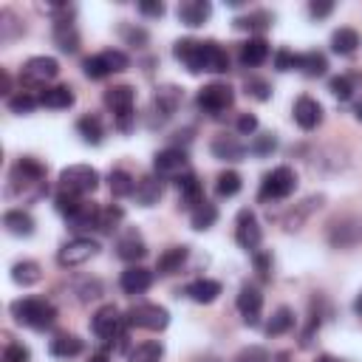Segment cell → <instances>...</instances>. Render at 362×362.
Instances as JSON below:
<instances>
[{
  "label": "cell",
  "instance_id": "obj_38",
  "mask_svg": "<svg viewBox=\"0 0 362 362\" xmlns=\"http://www.w3.org/2000/svg\"><path fill=\"white\" fill-rule=\"evenodd\" d=\"M269 25H272V14L263 11V8L249 11V14H243V17H235V28H240V31H263V28H269Z\"/></svg>",
  "mask_w": 362,
  "mask_h": 362
},
{
  "label": "cell",
  "instance_id": "obj_10",
  "mask_svg": "<svg viewBox=\"0 0 362 362\" xmlns=\"http://www.w3.org/2000/svg\"><path fill=\"white\" fill-rule=\"evenodd\" d=\"M99 255V243L90 240V238H71L68 243L59 246L57 252V263L62 269H74V266H82L88 260H93Z\"/></svg>",
  "mask_w": 362,
  "mask_h": 362
},
{
  "label": "cell",
  "instance_id": "obj_14",
  "mask_svg": "<svg viewBox=\"0 0 362 362\" xmlns=\"http://www.w3.org/2000/svg\"><path fill=\"white\" fill-rule=\"evenodd\" d=\"M240 317L246 325H257L260 322V311H263V294L255 288V286H243L238 291V300H235Z\"/></svg>",
  "mask_w": 362,
  "mask_h": 362
},
{
  "label": "cell",
  "instance_id": "obj_59",
  "mask_svg": "<svg viewBox=\"0 0 362 362\" xmlns=\"http://www.w3.org/2000/svg\"><path fill=\"white\" fill-rule=\"evenodd\" d=\"M356 119H359V122H362V102H359V105H356Z\"/></svg>",
  "mask_w": 362,
  "mask_h": 362
},
{
  "label": "cell",
  "instance_id": "obj_18",
  "mask_svg": "<svg viewBox=\"0 0 362 362\" xmlns=\"http://www.w3.org/2000/svg\"><path fill=\"white\" fill-rule=\"evenodd\" d=\"M119 286H122L124 294H141V291H147L153 286V272H147L139 263L136 266H127L122 272V277H119Z\"/></svg>",
  "mask_w": 362,
  "mask_h": 362
},
{
  "label": "cell",
  "instance_id": "obj_58",
  "mask_svg": "<svg viewBox=\"0 0 362 362\" xmlns=\"http://www.w3.org/2000/svg\"><path fill=\"white\" fill-rule=\"evenodd\" d=\"M354 311H356V314H359V317H362V294H359V297H356V303H354Z\"/></svg>",
  "mask_w": 362,
  "mask_h": 362
},
{
  "label": "cell",
  "instance_id": "obj_33",
  "mask_svg": "<svg viewBox=\"0 0 362 362\" xmlns=\"http://www.w3.org/2000/svg\"><path fill=\"white\" fill-rule=\"evenodd\" d=\"M99 204H93V201H82L79 204V209L74 212V215H68V223L74 226V229H96V221H99Z\"/></svg>",
  "mask_w": 362,
  "mask_h": 362
},
{
  "label": "cell",
  "instance_id": "obj_1",
  "mask_svg": "<svg viewBox=\"0 0 362 362\" xmlns=\"http://www.w3.org/2000/svg\"><path fill=\"white\" fill-rule=\"evenodd\" d=\"M173 57L187 65L189 74H223L229 68V54L215 40H178L173 45Z\"/></svg>",
  "mask_w": 362,
  "mask_h": 362
},
{
  "label": "cell",
  "instance_id": "obj_7",
  "mask_svg": "<svg viewBox=\"0 0 362 362\" xmlns=\"http://www.w3.org/2000/svg\"><path fill=\"white\" fill-rule=\"evenodd\" d=\"M105 105L113 110L116 116V124L119 130H130V122H133V105H136V90L130 85H113L105 90Z\"/></svg>",
  "mask_w": 362,
  "mask_h": 362
},
{
  "label": "cell",
  "instance_id": "obj_27",
  "mask_svg": "<svg viewBox=\"0 0 362 362\" xmlns=\"http://www.w3.org/2000/svg\"><path fill=\"white\" fill-rule=\"evenodd\" d=\"M297 71L308 79H317L328 71V59L322 51H303V54H297Z\"/></svg>",
  "mask_w": 362,
  "mask_h": 362
},
{
  "label": "cell",
  "instance_id": "obj_2",
  "mask_svg": "<svg viewBox=\"0 0 362 362\" xmlns=\"http://www.w3.org/2000/svg\"><path fill=\"white\" fill-rule=\"evenodd\" d=\"M11 317L20 325H28L34 331H42V328H51L57 322V308L45 297H20V300L11 303Z\"/></svg>",
  "mask_w": 362,
  "mask_h": 362
},
{
  "label": "cell",
  "instance_id": "obj_49",
  "mask_svg": "<svg viewBox=\"0 0 362 362\" xmlns=\"http://www.w3.org/2000/svg\"><path fill=\"white\" fill-rule=\"evenodd\" d=\"M274 147H277V139H274V133H263V136H257V139L249 144V150H252L255 156H269Z\"/></svg>",
  "mask_w": 362,
  "mask_h": 362
},
{
  "label": "cell",
  "instance_id": "obj_21",
  "mask_svg": "<svg viewBox=\"0 0 362 362\" xmlns=\"http://www.w3.org/2000/svg\"><path fill=\"white\" fill-rule=\"evenodd\" d=\"M238 57H240V62L246 68H257V65H263L269 59V42L263 37H249L246 42H240V54Z\"/></svg>",
  "mask_w": 362,
  "mask_h": 362
},
{
  "label": "cell",
  "instance_id": "obj_30",
  "mask_svg": "<svg viewBox=\"0 0 362 362\" xmlns=\"http://www.w3.org/2000/svg\"><path fill=\"white\" fill-rule=\"evenodd\" d=\"M51 354L54 356H59V359H68V356H76V354H82V348H85V342L76 337V334H68V331H59L54 339H51Z\"/></svg>",
  "mask_w": 362,
  "mask_h": 362
},
{
  "label": "cell",
  "instance_id": "obj_54",
  "mask_svg": "<svg viewBox=\"0 0 362 362\" xmlns=\"http://www.w3.org/2000/svg\"><path fill=\"white\" fill-rule=\"evenodd\" d=\"M102 294V286H99V280H85L82 283V288H79V300L82 303H88V300H96Z\"/></svg>",
  "mask_w": 362,
  "mask_h": 362
},
{
  "label": "cell",
  "instance_id": "obj_61",
  "mask_svg": "<svg viewBox=\"0 0 362 362\" xmlns=\"http://www.w3.org/2000/svg\"><path fill=\"white\" fill-rule=\"evenodd\" d=\"M317 362H334V359H331V356H320Z\"/></svg>",
  "mask_w": 362,
  "mask_h": 362
},
{
  "label": "cell",
  "instance_id": "obj_62",
  "mask_svg": "<svg viewBox=\"0 0 362 362\" xmlns=\"http://www.w3.org/2000/svg\"><path fill=\"white\" fill-rule=\"evenodd\" d=\"M201 362H218V359H201Z\"/></svg>",
  "mask_w": 362,
  "mask_h": 362
},
{
  "label": "cell",
  "instance_id": "obj_28",
  "mask_svg": "<svg viewBox=\"0 0 362 362\" xmlns=\"http://www.w3.org/2000/svg\"><path fill=\"white\" fill-rule=\"evenodd\" d=\"M175 184H178V192H181V201H184V206H195V204H201L204 201V189H201V181H198V175L195 173H181L178 178H175Z\"/></svg>",
  "mask_w": 362,
  "mask_h": 362
},
{
  "label": "cell",
  "instance_id": "obj_45",
  "mask_svg": "<svg viewBox=\"0 0 362 362\" xmlns=\"http://www.w3.org/2000/svg\"><path fill=\"white\" fill-rule=\"evenodd\" d=\"M37 105H40V96H34L28 90H20V93L8 96V110L11 113H31Z\"/></svg>",
  "mask_w": 362,
  "mask_h": 362
},
{
  "label": "cell",
  "instance_id": "obj_50",
  "mask_svg": "<svg viewBox=\"0 0 362 362\" xmlns=\"http://www.w3.org/2000/svg\"><path fill=\"white\" fill-rule=\"evenodd\" d=\"M28 359H31V354L23 342H8L3 351V362H28Z\"/></svg>",
  "mask_w": 362,
  "mask_h": 362
},
{
  "label": "cell",
  "instance_id": "obj_41",
  "mask_svg": "<svg viewBox=\"0 0 362 362\" xmlns=\"http://www.w3.org/2000/svg\"><path fill=\"white\" fill-rule=\"evenodd\" d=\"M356 79L359 76H351V74H342V76H331V82H328V90L337 96V99H351L354 96V90H356Z\"/></svg>",
  "mask_w": 362,
  "mask_h": 362
},
{
  "label": "cell",
  "instance_id": "obj_19",
  "mask_svg": "<svg viewBox=\"0 0 362 362\" xmlns=\"http://www.w3.org/2000/svg\"><path fill=\"white\" fill-rule=\"evenodd\" d=\"M209 14H212V6L206 0H181L178 3V20L189 28L204 25L209 20Z\"/></svg>",
  "mask_w": 362,
  "mask_h": 362
},
{
  "label": "cell",
  "instance_id": "obj_6",
  "mask_svg": "<svg viewBox=\"0 0 362 362\" xmlns=\"http://www.w3.org/2000/svg\"><path fill=\"white\" fill-rule=\"evenodd\" d=\"M195 105H198L204 113H209V116H221L223 110H229V107L235 105V90H232V85H226V82H209V85H204V88L198 90Z\"/></svg>",
  "mask_w": 362,
  "mask_h": 362
},
{
  "label": "cell",
  "instance_id": "obj_15",
  "mask_svg": "<svg viewBox=\"0 0 362 362\" xmlns=\"http://www.w3.org/2000/svg\"><path fill=\"white\" fill-rule=\"evenodd\" d=\"M116 255H119L122 260L133 263V266H136V260H141V257L147 255V243H144V238L139 235V229H124V232L116 238Z\"/></svg>",
  "mask_w": 362,
  "mask_h": 362
},
{
  "label": "cell",
  "instance_id": "obj_56",
  "mask_svg": "<svg viewBox=\"0 0 362 362\" xmlns=\"http://www.w3.org/2000/svg\"><path fill=\"white\" fill-rule=\"evenodd\" d=\"M255 266L263 277H269V269H272V255L269 252H255Z\"/></svg>",
  "mask_w": 362,
  "mask_h": 362
},
{
  "label": "cell",
  "instance_id": "obj_23",
  "mask_svg": "<svg viewBox=\"0 0 362 362\" xmlns=\"http://www.w3.org/2000/svg\"><path fill=\"white\" fill-rule=\"evenodd\" d=\"M209 150L221 161H243V156H246V147L235 136H218V139H212Z\"/></svg>",
  "mask_w": 362,
  "mask_h": 362
},
{
  "label": "cell",
  "instance_id": "obj_55",
  "mask_svg": "<svg viewBox=\"0 0 362 362\" xmlns=\"http://www.w3.org/2000/svg\"><path fill=\"white\" fill-rule=\"evenodd\" d=\"M334 11V3L331 0H311L308 3V14L311 17H328Z\"/></svg>",
  "mask_w": 362,
  "mask_h": 362
},
{
  "label": "cell",
  "instance_id": "obj_11",
  "mask_svg": "<svg viewBox=\"0 0 362 362\" xmlns=\"http://www.w3.org/2000/svg\"><path fill=\"white\" fill-rule=\"evenodd\" d=\"M90 328L99 339H122L127 331V322L122 317V311L116 305H102L93 317H90Z\"/></svg>",
  "mask_w": 362,
  "mask_h": 362
},
{
  "label": "cell",
  "instance_id": "obj_39",
  "mask_svg": "<svg viewBox=\"0 0 362 362\" xmlns=\"http://www.w3.org/2000/svg\"><path fill=\"white\" fill-rule=\"evenodd\" d=\"M240 187H243V181H240V173H235V170H223V173L215 178V192H218L221 198L238 195Z\"/></svg>",
  "mask_w": 362,
  "mask_h": 362
},
{
  "label": "cell",
  "instance_id": "obj_35",
  "mask_svg": "<svg viewBox=\"0 0 362 362\" xmlns=\"http://www.w3.org/2000/svg\"><path fill=\"white\" fill-rule=\"evenodd\" d=\"M76 130H79V136H82V141H85V144H99V141H102V136H105L102 119H99V116H93V113L79 116Z\"/></svg>",
  "mask_w": 362,
  "mask_h": 362
},
{
  "label": "cell",
  "instance_id": "obj_42",
  "mask_svg": "<svg viewBox=\"0 0 362 362\" xmlns=\"http://www.w3.org/2000/svg\"><path fill=\"white\" fill-rule=\"evenodd\" d=\"M82 71H85L88 79H105V76L113 74L110 65H107V59H105V54H93V57H88V59L82 62Z\"/></svg>",
  "mask_w": 362,
  "mask_h": 362
},
{
  "label": "cell",
  "instance_id": "obj_12",
  "mask_svg": "<svg viewBox=\"0 0 362 362\" xmlns=\"http://www.w3.org/2000/svg\"><path fill=\"white\" fill-rule=\"evenodd\" d=\"M235 240H238L240 249H246L252 255L257 252V246L263 240V229H260V223H257L252 209H240L238 212V218H235Z\"/></svg>",
  "mask_w": 362,
  "mask_h": 362
},
{
  "label": "cell",
  "instance_id": "obj_37",
  "mask_svg": "<svg viewBox=\"0 0 362 362\" xmlns=\"http://www.w3.org/2000/svg\"><path fill=\"white\" fill-rule=\"evenodd\" d=\"M288 328H294V311H291L288 305H280V308L272 314V320L266 322V334H269V337H280V334H286Z\"/></svg>",
  "mask_w": 362,
  "mask_h": 362
},
{
  "label": "cell",
  "instance_id": "obj_46",
  "mask_svg": "<svg viewBox=\"0 0 362 362\" xmlns=\"http://www.w3.org/2000/svg\"><path fill=\"white\" fill-rule=\"evenodd\" d=\"M243 88H246V93H249L252 99H257V102H266V99L272 96V85H269L266 79H260V76H249Z\"/></svg>",
  "mask_w": 362,
  "mask_h": 362
},
{
  "label": "cell",
  "instance_id": "obj_13",
  "mask_svg": "<svg viewBox=\"0 0 362 362\" xmlns=\"http://www.w3.org/2000/svg\"><path fill=\"white\" fill-rule=\"evenodd\" d=\"M187 164H189V158H187V150H181V147H167V150L156 153V158H153V167L158 175H181V173H187Z\"/></svg>",
  "mask_w": 362,
  "mask_h": 362
},
{
  "label": "cell",
  "instance_id": "obj_34",
  "mask_svg": "<svg viewBox=\"0 0 362 362\" xmlns=\"http://www.w3.org/2000/svg\"><path fill=\"white\" fill-rule=\"evenodd\" d=\"M215 221H218V206H215V204H209L206 198L189 209V223H192V229H198V232L209 229Z\"/></svg>",
  "mask_w": 362,
  "mask_h": 362
},
{
  "label": "cell",
  "instance_id": "obj_17",
  "mask_svg": "<svg viewBox=\"0 0 362 362\" xmlns=\"http://www.w3.org/2000/svg\"><path fill=\"white\" fill-rule=\"evenodd\" d=\"M294 122L303 127V130H314L320 122H322V105L314 99V96H300L294 102Z\"/></svg>",
  "mask_w": 362,
  "mask_h": 362
},
{
  "label": "cell",
  "instance_id": "obj_40",
  "mask_svg": "<svg viewBox=\"0 0 362 362\" xmlns=\"http://www.w3.org/2000/svg\"><path fill=\"white\" fill-rule=\"evenodd\" d=\"M122 218H124V209H122V206H116V204H110V206H102V209H99V221H96V229H99V232H105V235H110V232H116V229H119Z\"/></svg>",
  "mask_w": 362,
  "mask_h": 362
},
{
  "label": "cell",
  "instance_id": "obj_57",
  "mask_svg": "<svg viewBox=\"0 0 362 362\" xmlns=\"http://www.w3.org/2000/svg\"><path fill=\"white\" fill-rule=\"evenodd\" d=\"M139 11L147 14V17H161L164 14V3H158V0L156 3H147L144 0V3H139Z\"/></svg>",
  "mask_w": 362,
  "mask_h": 362
},
{
  "label": "cell",
  "instance_id": "obj_5",
  "mask_svg": "<svg viewBox=\"0 0 362 362\" xmlns=\"http://www.w3.org/2000/svg\"><path fill=\"white\" fill-rule=\"evenodd\" d=\"M127 328H144V331H164L170 325V311L158 303H136L124 314Z\"/></svg>",
  "mask_w": 362,
  "mask_h": 362
},
{
  "label": "cell",
  "instance_id": "obj_43",
  "mask_svg": "<svg viewBox=\"0 0 362 362\" xmlns=\"http://www.w3.org/2000/svg\"><path fill=\"white\" fill-rule=\"evenodd\" d=\"M161 354H164V348H161V342H141V345H136L133 351H130V362H158L161 359Z\"/></svg>",
  "mask_w": 362,
  "mask_h": 362
},
{
  "label": "cell",
  "instance_id": "obj_29",
  "mask_svg": "<svg viewBox=\"0 0 362 362\" xmlns=\"http://www.w3.org/2000/svg\"><path fill=\"white\" fill-rule=\"evenodd\" d=\"M356 48H359V31H356V28L342 25V28H337V31L331 34V51H334V54L351 57Z\"/></svg>",
  "mask_w": 362,
  "mask_h": 362
},
{
  "label": "cell",
  "instance_id": "obj_26",
  "mask_svg": "<svg viewBox=\"0 0 362 362\" xmlns=\"http://www.w3.org/2000/svg\"><path fill=\"white\" fill-rule=\"evenodd\" d=\"M3 226H6V232L14 235V238H28V235H34V218H31L25 209H8V212L3 215Z\"/></svg>",
  "mask_w": 362,
  "mask_h": 362
},
{
  "label": "cell",
  "instance_id": "obj_9",
  "mask_svg": "<svg viewBox=\"0 0 362 362\" xmlns=\"http://www.w3.org/2000/svg\"><path fill=\"white\" fill-rule=\"evenodd\" d=\"M57 74H59V62L54 57H31L20 71V82L25 88H45V82L57 79Z\"/></svg>",
  "mask_w": 362,
  "mask_h": 362
},
{
  "label": "cell",
  "instance_id": "obj_60",
  "mask_svg": "<svg viewBox=\"0 0 362 362\" xmlns=\"http://www.w3.org/2000/svg\"><path fill=\"white\" fill-rule=\"evenodd\" d=\"M90 362H107L105 356H90Z\"/></svg>",
  "mask_w": 362,
  "mask_h": 362
},
{
  "label": "cell",
  "instance_id": "obj_25",
  "mask_svg": "<svg viewBox=\"0 0 362 362\" xmlns=\"http://www.w3.org/2000/svg\"><path fill=\"white\" fill-rule=\"evenodd\" d=\"M161 192H164L161 175H144V178L136 181V192H133V195H136V201H139L141 206H153V204H158Z\"/></svg>",
  "mask_w": 362,
  "mask_h": 362
},
{
  "label": "cell",
  "instance_id": "obj_47",
  "mask_svg": "<svg viewBox=\"0 0 362 362\" xmlns=\"http://www.w3.org/2000/svg\"><path fill=\"white\" fill-rule=\"evenodd\" d=\"M122 37H124V42L127 45H133V48H144L147 45V31L144 28H139V25H122Z\"/></svg>",
  "mask_w": 362,
  "mask_h": 362
},
{
  "label": "cell",
  "instance_id": "obj_16",
  "mask_svg": "<svg viewBox=\"0 0 362 362\" xmlns=\"http://www.w3.org/2000/svg\"><path fill=\"white\" fill-rule=\"evenodd\" d=\"M54 42L62 54H76L79 51V31L71 17H57L54 20Z\"/></svg>",
  "mask_w": 362,
  "mask_h": 362
},
{
  "label": "cell",
  "instance_id": "obj_20",
  "mask_svg": "<svg viewBox=\"0 0 362 362\" xmlns=\"http://www.w3.org/2000/svg\"><path fill=\"white\" fill-rule=\"evenodd\" d=\"M178 105H181V88L175 85H164L153 96V113H161V122L170 119L178 110Z\"/></svg>",
  "mask_w": 362,
  "mask_h": 362
},
{
  "label": "cell",
  "instance_id": "obj_48",
  "mask_svg": "<svg viewBox=\"0 0 362 362\" xmlns=\"http://www.w3.org/2000/svg\"><path fill=\"white\" fill-rule=\"evenodd\" d=\"M102 54H105V59H107V65H110L113 74L130 68V57H127L124 51H119V48H107V51H102Z\"/></svg>",
  "mask_w": 362,
  "mask_h": 362
},
{
  "label": "cell",
  "instance_id": "obj_24",
  "mask_svg": "<svg viewBox=\"0 0 362 362\" xmlns=\"http://www.w3.org/2000/svg\"><path fill=\"white\" fill-rule=\"evenodd\" d=\"M74 90L68 85H51V88H42L40 93V105L42 107H51V110H65L74 105Z\"/></svg>",
  "mask_w": 362,
  "mask_h": 362
},
{
  "label": "cell",
  "instance_id": "obj_22",
  "mask_svg": "<svg viewBox=\"0 0 362 362\" xmlns=\"http://www.w3.org/2000/svg\"><path fill=\"white\" fill-rule=\"evenodd\" d=\"M221 291H223V288H221V283H218V280H209V277L192 280V283L184 288V294H187L192 303H201V305H206V303H215Z\"/></svg>",
  "mask_w": 362,
  "mask_h": 362
},
{
  "label": "cell",
  "instance_id": "obj_31",
  "mask_svg": "<svg viewBox=\"0 0 362 362\" xmlns=\"http://www.w3.org/2000/svg\"><path fill=\"white\" fill-rule=\"evenodd\" d=\"M187 255H189L187 246H170V249H164L158 255V260H156V272L158 274H175L181 269V263L187 260Z\"/></svg>",
  "mask_w": 362,
  "mask_h": 362
},
{
  "label": "cell",
  "instance_id": "obj_44",
  "mask_svg": "<svg viewBox=\"0 0 362 362\" xmlns=\"http://www.w3.org/2000/svg\"><path fill=\"white\" fill-rule=\"evenodd\" d=\"M85 198L82 195H76V192H68V189H59L57 195H54V204H57V212L59 215H74L76 209H79V204H82Z\"/></svg>",
  "mask_w": 362,
  "mask_h": 362
},
{
  "label": "cell",
  "instance_id": "obj_4",
  "mask_svg": "<svg viewBox=\"0 0 362 362\" xmlns=\"http://www.w3.org/2000/svg\"><path fill=\"white\" fill-rule=\"evenodd\" d=\"M294 189H297V173H294L291 167L280 164V167H274L272 173L263 175L260 189H257V198H260V201H283V198H288Z\"/></svg>",
  "mask_w": 362,
  "mask_h": 362
},
{
  "label": "cell",
  "instance_id": "obj_51",
  "mask_svg": "<svg viewBox=\"0 0 362 362\" xmlns=\"http://www.w3.org/2000/svg\"><path fill=\"white\" fill-rule=\"evenodd\" d=\"M235 362H272V356H269L263 348L249 345V348H243V351L235 356Z\"/></svg>",
  "mask_w": 362,
  "mask_h": 362
},
{
  "label": "cell",
  "instance_id": "obj_8",
  "mask_svg": "<svg viewBox=\"0 0 362 362\" xmlns=\"http://www.w3.org/2000/svg\"><path fill=\"white\" fill-rule=\"evenodd\" d=\"M96 187H99V173L90 164H71L59 173V189L85 195V192H93Z\"/></svg>",
  "mask_w": 362,
  "mask_h": 362
},
{
  "label": "cell",
  "instance_id": "obj_52",
  "mask_svg": "<svg viewBox=\"0 0 362 362\" xmlns=\"http://www.w3.org/2000/svg\"><path fill=\"white\" fill-rule=\"evenodd\" d=\"M274 68H277V71H291V68H297V54L280 48V51L274 54Z\"/></svg>",
  "mask_w": 362,
  "mask_h": 362
},
{
  "label": "cell",
  "instance_id": "obj_3",
  "mask_svg": "<svg viewBox=\"0 0 362 362\" xmlns=\"http://www.w3.org/2000/svg\"><path fill=\"white\" fill-rule=\"evenodd\" d=\"M28 189V187H34L37 192H45L48 187H45V164H40L37 158H31V156H23V158H17L14 161V167H11V175H8V192H14V189Z\"/></svg>",
  "mask_w": 362,
  "mask_h": 362
},
{
  "label": "cell",
  "instance_id": "obj_53",
  "mask_svg": "<svg viewBox=\"0 0 362 362\" xmlns=\"http://www.w3.org/2000/svg\"><path fill=\"white\" fill-rule=\"evenodd\" d=\"M235 127H238L240 136H252V133L257 130V116H255V113H240Z\"/></svg>",
  "mask_w": 362,
  "mask_h": 362
},
{
  "label": "cell",
  "instance_id": "obj_32",
  "mask_svg": "<svg viewBox=\"0 0 362 362\" xmlns=\"http://www.w3.org/2000/svg\"><path fill=\"white\" fill-rule=\"evenodd\" d=\"M11 280L17 286H34V283L42 280V269H40L37 260H17L11 266Z\"/></svg>",
  "mask_w": 362,
  "mask_h": 362
},
{
  "label": "cell",
  "instance_id": "obj_36",
  "mask_svg": "<svg viewBox=\"0 0 362 362\" xmlns=\"http://www.w3.org/2000/svg\"><path fill=\"white\" fill-rule=\"evenodd\" d=\"M107 187H110V192H113L116 198H127V195L136 192V178H133L127 170H110Z\"/></svg>",
  "mask_w": 362,
  "mask_h": 362
}]
</instances>
